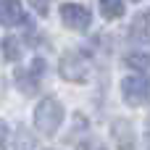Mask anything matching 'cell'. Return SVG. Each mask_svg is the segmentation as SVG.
<instances>
[{"mask_svg":"<svg viewBox=\"0 0 150 150\" xmlns=\"http://www.w3.org/2000/svg\"><path fill=\"white\" fill-rule=\"evenodd\" d=\"M98 3H100V11H103L105 18H121V16H124L121 0H98Z\"/></svg>","mask_w":150,"mask_h":150,"instance_id":"obj_8","label":"cell"},{"mask_svg":"<svg viewBox=\"0 0 150 150\" xmlns=\"http://www.w3.org/2000/svg\"><path fill=\"white\" fill-rule=\"evenodd\" d=\"M61 74L69 82H87L92 76V63L84 53H66L61 58Z\"/></svg>","mask_w":150,"mask_h":150,"instance_id":"obj_3","label":"cell"},{"mask_svg":"<svg viewBox=\"0 0 150 150\" xmlns=\"http://www.w3.org/2000/svg\"><path fill=\"white\" fill-rule=\"evenodd\" d=\"M29 3L37 8V13H40V16H45V13H47V0H29Z\"/></svg>","mask_w":150,"mask_h":150,"instance_id":"obj_11","label":"cell"},{"mask_svg":"<svg viewBox=\"0 0 150 150\" xmlns=\"http://www.w3.org/2000/svg\"><path fill=\"white\" fill-rule=\"evenodd\" d=\"M63 121V108L55 98H45L40 100V105L34 108V127L40 134H53Z\"/></svg>","mask_w":150,"mask_h":150,"instance_id":"obj_1","label":"cell"},{"mask_svg":"<svg viewBox=\"0 0 150 150\" xmlns=\"http://www.w3.org/2000/svg\"><path fill=\"white\" fill-rule=\"evenodd\" d=\"M61 18H63V24H66L69 29H74V32H84V29L90 26V21H92L90 8H84V5H79V3H63V5H61Z\"/></svg>","mask_w":150,"mask_h":150,"instance_id":"obj_4","label":"cell"},{"mask_svg":"<svg viewBox=\"0 0 150 150\" xmlns=\"http://www.w3.org/2000/svg\"><path fill=\"white\" fill-rule=\"evenodd\" d=\"M127 63L132 69H148L150 66V53H129L127 55Z\"/></svg>","mask_w":150,"mask_h":150,"instance_id":"obj_10","label":"cell"},{"mask_svg":"<svg viewBox=\"0 0 150 150\" xmlns=\"http://www.w3.org/2000/svg\"><path fill=\"white\" fill-rule=\"evenodd\" d=\"M3 55H5V61H18L21 58V42L16 37H5L3 40Z\"/></svg>","mask_w":150,"mask_h":150,"instance_id":"obj_9","label":"cell"},{"mask_svg":"<svg viewBox=\"0 0 150 150\" xmlns=\"http://www.w3.org/2000/svg\"><path fill=\"white\" fill-rule=\"evenodd\" d=\"M82 150H105V148H103V145H84Z\"/></svg>","mask_w":150,"mask_h":150,"instance_id":"obj_13","label":"cell"},{"mask_svg":"<svg viewBox=\"0 0 150 150\" xmlns=\"http://www.w3.org/2000/svg\"><path fill=\"white\" fill-rule=\"evenodd\" d=\"M132 37L134 40H150V11L137 13V18L132 21Z\"/></svg>","mask_w":150,"mask_h":150,"instance_id":"obj_7","label":"cell"},{"mask_svg":"<svg viewBox=\"0 0 150 150\" xmlns=\"http://www.w3.org/2000/svg\"><path fill=\"white\" fill-rule=\"evenodd\" d=\"M113 137H116V145L121 150L134 148V129L129 121H113Z\"/></svg>","mask_w":150,"mask_h":150,"instance_id":"obj_6","label":"cell"},{"mask_svg":"<svg viewBox=\"0 0 150 150\" xmlns=\"http://www.w3.org/2000/svg\"><path fill=\"white\" fill-rule=\"evenodd\" d=\"M26 21V11L21 0H0V24L3 26H18Z\"/></svg>","mask_w":150,"mask_h":150,"instance_id":"obj_5","label":"cell"},{"mask_svg":"<svg viewBox=\"0 0 150 150\" xmlns=\"http://www.w3.org/2000/svg\"><path fill=\"white\" fill-rule=\"evenodd\" d=\"M5 140H8V127H5V124L0 121V148L5 145Z\"/></svg>","mask_w":150,"mask_h":150,"instance_id":"obj_12","label":"cell"},{"mask_svg":"<svg viewBox=\"0 0 150 150\" xmlns=\"http://www.w3.org/2000/svg\"><path fill=\"white\" fill-rule=\"evenodd\" d=\"M124 100L129 105H148L150 103V76L148 74H132L121 82Z\"/></svg>","mask_w":150,"mask_h":150,"instance_id":"obj_2","label":"cell"}]
</instances>
